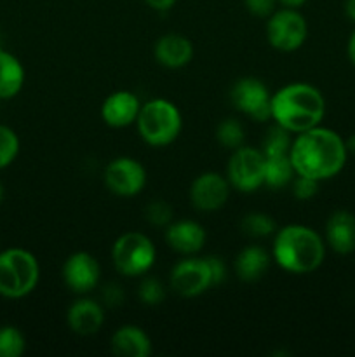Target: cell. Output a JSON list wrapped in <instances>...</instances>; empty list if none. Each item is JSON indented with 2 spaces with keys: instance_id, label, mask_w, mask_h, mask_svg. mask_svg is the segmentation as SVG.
Returning <instances> with one entry per match:
<instances>
[{
  "instance_id": "cell-8",
  "label": "cell",
  "mask_w": 355,
  "mask_h": 357,
  "mask_svg": "<svg viewBox=\"0 0 355 357\" xmlns=\"http://www.w3.org/2000/svg\"><path fill=\"white\" fill-rule=\"evenodd\" d=\"M230 185L239 192H254L265 185V155L253 146H239L233 150L226 167Z\"/></svg>"
},
{
  "instance_id": "cell-16",
  "label": "cell",
  "mask_w": 355,
  "mask_h": 357,
  "mask_svg": "<svg viewBox=\"0 0 355 357\" xmlns=\"http://www.w3.org/2000/svg\"><path fill=\"white\" fill-rule=\"evenodd\" d=\"M153 54L164 68H183L194 58V44L184 35L167 33L157 40Z\"/></svg>"
},
{
  "instance_id": "cell-24",
  "label": "cell",
  "mask_w": 355,
  "mask_h": 357,
  "mask_svg": "<svg viewBox=\"0 0 355 357\" xmlns=\"http://www.w3.org/2000/svg\"><path fill=\"white\" fill-rule=\"evenodd\" d=\"M242 232L249 237H268L275 232L274 218L267 213H249L242 220Z\"/></svg>"
},
{
  "instance_id": "cell-11",
  "label": "cell",
  "mask_w": 355,
  "mask_h": 357,
  "mask_svg": "<svg viewBox=\"0 0 355 357\" xmlns=\"http://www.w3.org/2000/svg\"><path fill=\"white\" fill-rule=\"evenodd\" d=\"M171 288L184 298H194L212 288V278L205 258H184L171 271Z\"/></svg>"
},
{
  "instance_id": "cell-14",
  "label": "cell",
  "mask_w": 355,
  "mask_h": 357,
  "mask_svg": "<svg viewBox=\"0 0 355 357\" xmlns=\"http://www.w3.org/2000/svg\"><path fill=\"white\" fill-rule=\"evenodd\" d=\"M141 110V101L131 91H115L101 105V117L110 128H127L134 124Z\"/></svg>"
},
{
  "instance_id": "cell-13",
  "label": "cell",
  "mask_w": 355,
  "mask_h": 357,
  "mask_svg": "<svg viewBox=\"0 0 355 357\" xmlns=\"http://www.w3.org/2000/svg\"><path fill=\"white\" fill-rule=\"evenodd\" d=\"M101 268L96 258L86 251H79L68 257L63 265L65 284L75 293H89L100 282Z\"/></svg>"
},
{
  "instance_id": "cell-9",
  "label": "cell",
  "mask_w": 355,
  "mask_h": 357,
  "mask_svg": "<svg viewBox=\"0 0 355 357\" xmlns=\"http://www.w3.org/2000/svg\"><path fill=\"white\" fill-rule=\"evenodd\" d=\"M233 107L253 121L265 122L271 119V94L265 82L256 77H244L230 91Z\"/></svg>"
},
{
  "instance_id": "cell-39",
  "label": "cell",
  "mask_w": 355,
  "mask_h": 357,
  "mask_svg": "<svg viewBox=\"0 0 355 357\" xmlns=\"http://www.w3.org/2000/svg\"><path fill=\"white\" fill-rule=\"evenodd\" d=\"M2 199H3V187L2 183H0V202H2Z\"/></svg>"
},
{
  "instance_id": "cell-12",
  "label": "cell",
  "mask_w": 355,
  "mask_h": 357,
  "mask_svg": "<svg viewBox=\"0 0 355 357\" xmlns=\"http://www.w3.org/2000/svg\"><path fill=\"white\" fill-rule=\"evenodd\" d=\"M228 178L214 171L202 173L194 180L190 187V201L195 209L204 213L218 211L226 204L230 195Z\"/></svg>"
},
{
  "instance_id": "cell-38",
  "label": "cell",
  "mask_w": 355,
  "mask_h": 357,
  "mask_svg": "<svg viewBox=\"0 0 355 357\" xmlns=\"http://www.w3.org/2000/svg\"><path fill=\"white\" fill-rule=\"evenodd\" d=\"M345 145H347V152H352L355 155V132L345 142Z\"/></svg>"
},
{
  "instance_id": "cell-27",
  "label": "cell",
  "mask_w": 355,
  "mask_h": 357,
  "mask_svg": "<svg viewBox=\"0 0 355 357\" xmlns=\"http://www.w3.org/2000/svg\"><path fill=\"white\" fill-rule=\"evenodd\" d=\"M19 152V138L7 126L0 124V171L14 162Z\"/></svg>"
},
{
  "instance_id": "cell-30",
  "label": "cell",
  "mask_w": 355,
  "mask_h": 357,
  "mask_svg": "<svg viewBox=\"0 0 355 357\" xmlns=\"http://www.w3.org/2000/svg\"><path fill=\"white\" fill-rule=\"evenodd\" d=\"M292 194L299 201H306V199H312L313 195L319 190V181L313 180V178L301 176V174H296L292 178Z\"/></svg>"
},
{
  "instance_id": "cell-17",
  "label": "cell",
  "mask_w": 355,
  "mask_h": 357,
  "mask_svg": "<svg viewBox=\"0 0 355 357\" xmlns=\"http://www.w3.org/2000/svg\"><path fill=\"white\" fill-rule=\"evenodd\" d=\"M166 243L176 253L195 255L204 248L205 230L200 223L191 222V220H180V222L169 223Z\"/></svg>"
},
{
  "instance_id": "cell-22",
  "label": "cell",
  "mask_w": 355,
  "mask_h": 357,
  "mask_svg": "<svg viewBox=\"0 0 355 357\" xmlns=\"http://www.w3.org/2000/svg\"><path fill=\"white\" fill-rule=\"evenodd\" d=\"M296 176L289 153L285 155H265V185L270 188H284Z\"/></svg>"
},
{
  "instance_id": "cell-18",
  "label": "cell",
  "mask_w": 355,
  "mask_h": 357,
  "mask_svg": "<svg viewBox=\"0 0 355 357\" xmlns=\"http://www.w3.org/2000/svg\"><path fill=\"white\" fill-rule=\"evenodd\" d=\"M326 239L331 250L338 255L355 251V216L348 211H336L326 225Z\"/></svg>"
},
{
  "instance_id": "cell-4",
  "label": "cell",
  "mask_w": 355,
  "mask_h": 357,
  "mask_svg": "<svg viewBox=\"0 0 355 357\" xmlns=\"http://www.w3.org/2000/svg\"><path fill=\"white\" fill-rule=\"evenodd\" d=\"M136 126L143 142L152 146H166L180 136L183 119L173 101L155 98L141 105Z\"/></svg>"
},
{
  "instance_id": "cell-15",
  "label": "cell",
  "mask_w": 355,
  "mask_h": 357,
  "mask_svg": "<svg viewBox=\"0 0 355 357\" xmlns=\"http://www.w3.org/2000/svg\"><path fill=\"white\" fill-rule=\"evenodd\" d=\"M66 321L73 333L89 337L97 333L104 323V310L97 302L90 298H80L70 305Z\"/></svg>"
},
{
  "instance_id": "cell-29",
  "label": "cell",
  "mask_w": 355,
  "mask_h": 357,
  "mask_svg": "<svg viewBox=\"0 0 355 357\" xmlns=\"http://www.w3.org/2000/svg\"><path fill=\"white\" fill-rule=\"evenodd\" d=\"M146 220L155 227H167L173 222V208L166 201H153L145 209Z\"/></svg>"
},
{
  "instance_id": "cell-6",
  "label": "cell",
  "mask_w": 355,
  "mask_h": 357,
  "mask_svg": "<svg viewBox=\"0 0 355 357\" xmlns=\"http://www.w3.org/2000/svg\"><path fill=\"white\" fill-rule=\"evenodd\" d=\"M157 258L152 239L141 232L122 234L111 248L115 268L125 278H138L153 267Z\"/></svg>"
},
{
  "instance_id": "cell-35",
  "label": "cell",
  "mask_w": 355,
  "mask_h": 357,
  "mask_svg": "<svg viewBox=\"0 0 355 357\" xmlns=\"http://www.w3.org/2000/svg\"><path fill=\"white\" fill-rule=\"evenodd\" d=\"M345 13L352 21H355V0H345Z\"/></svg>"
},
{
  "instance_id": "cell-5",
  "label": "cell",
  "mask_w": 355,
  "mask_h": 357,
  "mask_svg": "<svg viewBox=\"0 0 355 357\" xmlns=\"http://www.w3.org/2000/svg\"><path fill=\"white\" fill-rule=\"evenodd\" d=\"M40 267L30 251L10 248L0 253V295L23 298L38 284Z\"/></svg>"
},
{
  "instance_id": "cell-37",
  "label": "cell",
  "mask_w": 355,
  "mask_h": 357,
  "mask_svg": "<svg viewBox=\"0 0 355 357\" xmlns=\"http://www.w3.org/2000/svg\"><path fill=\"white\" fill-rule=\"evenodd\" d=\"M278 2L284 7H289V9H298V7H301L306 0H278Z\"/></svg>"
},
{
  "instance_id": "cell-7",
  "label": "cell",
  "mask_w": 355,
  "mask_h": 357,
  "mask_svg": "<svg viewBox=\"0 0 355 357\" xmlns=\"http://www.w3.org/2000/svg\"><path fill=\"white\" fill-rule=\"evenodd\" d=\"M308 35L306 20L296 9L284 7L268 16L267 38L274 49L292 52L301 47Z\"/></svg>"
},
{
  "instance_id": "cell-28",
  "label": "cell",
  "mask_w": 355,
  "mask_h": 357,
  "mask_svg": "<svg viewBox=\"0 0 355 357\" xmlns=\"http://www.w3.org/2000/svg\"><path fill=\"white\" fill-rule=\"evenodd\" d=\"M138 295H139V300H141L145 305H150V307L159 305V303H162L164 298H166V291H164L162 282L155 278L143 279V282L139 284Z\"/></svg>"
},
{
  "instance_id": "cell-36",
  "label": "cell",
  "mask_w": 355,
  "mask_h": 357,
  "mask_svg": "<svg viewBox=\"0 0 355 357\" xmlns=\"http://www.w3.org/2000/svg\"><path fill=\"white\" fill-rule=\"evenodd\" d=\"M348 58H350V61L355 66V31L352 33L350 40H348Z\"/></svg>"
},
{
  "instance_id": "cell-23",
  "label": "cell",
  "mask_w": 355,
  "mask_h": 357,
  "mask_svg": "<svg viewBox=\"0 0 355 357\" xmlns=\"http://www.w3.org/2000/svg\"><path fill=\"white\" fill-rule=\"evenodd\" d=\"M292 145L291 132L287 129L281 128L278 124H275L274 128L268 131V135L265 136L263 146H261V152L263 155H285L289 153Z\"/></svg>"
},
{
  "instance_id": "cell-10",
  "label": "cell",
  "mask_w": 355,
  "mask_h": 357,
  "mask_svg": "<svg viewBox=\"0 0 355 357\" xmlns=\"http://www.w3.org/2000/svg\"><path fill=\"white\" fill-rule=\"evenodd\" d=\"M104 185L118 197H134L145 188L146 169L139 160L118 157L106 166L103 174Z\"/></svg>"
},
{
  "instance_id": "cell-19",
  "label": "cell",
  "mask_w": 355,
  "mask_h": 357,
  "mask_svg": "<svg viewBox=\"0 0 355 357\" xmlns=\"http://www.w3.org/2000/svg\"><path fill=\"white\" fill-rule=\"evenodd\" d=\"M111 352L118 357H146L152 352V340L141 328L127 324L111 337Z\"/></svg>"
},
{
  "instance_id": "cell-21",
  "label": "cell",
  "mask_w": 355,
  "mask_h": 357,
  "mask_svg": "<svg viewBox=\"0 0 355 357\" xmlns=\"http://www.w3.org/2000/svg\"><path fill=\"white\" fill-rule=\"evenodd\" d=\"M24 84V68L19 59L0 49V100L14 98Z\"/></svg>"
},
{
  "instance_id": "cell-33",
  "label": "cell",
  "mask_w": 355,
  "mask_h": 357,
  "mask_svg": "<svg viewBox=\"0 0 355 357\" xmlns=\"http://www.w3.org/2000/svg\"><path fill=\"white\" fill-rule=\"evenodd\" d=\"M103 298H104V302H106V305H118V303L124 300V293L118 289V286L110 284L104 288Z\"/></svg>"
},
{
  "instance_id": "cell-31",
  "label": "cell",
  "mask_w": 355,
  "mask_h": 357,
  "mask_svg": "<svg viewBox=\"0 0 355 357\" xmlns=\"http://www.w3.org/2000/svg\"><path fill=\"white\" fill-rule=\"evenodd\" d=\"M247 10L258 17H268L275 13V2L277 0H244Z\"/></svg>"
},
{
  "instance_id": "cell-2",
  "label": "cell",
  "mask_w": 355,
  "mask_h": 357,
  "mask_svg": "<svg viewBox=\"0 0 355 357\" xmlns=\"http://www.w3.org/2000/svg\"><path fill=\"white\" fill-rule=\"evenodd\" d=\"M326 114L322 93L310 84L294 82L271 94V119L291 135L317 128Z\"/></svg>"
},
{
  "instance_id": "cell-34",
  "label": "cell",
  "mask_w": 355,
  "mask_h": 357,
  "mask_svg": "<svg viewBox=\"0 0 355 357\" xmlns=\"http://www.w3.org/2000/svg\"><path fill=\"white\" fill-rule=\"evenodd\" d=\"M176 2L178 0H145L146 6L155 10H169Z\"/></svg>"
},
{
  "instance_id": "cell-1",
  "label": "cell",
  "mask_w": 355,
  "mask_h": 357,
  "mask_svg": "<svg viewBox=\"0 0 355 357\" xmlns=\"http://www.w3.org/2000/svg\"><path fill=\"white\" fill-rule=\"evenodd\" d=\"M347 153L341 136L320 126L298 132L289 150L296 174L317 181L336 176L347 162Z\"/></svg>"
},
{
  "instance_id": "cell-3",
  "label": "cell",
  "mask_w": 355,
  "mask_h": 357,
  "mask_svg": "<svg viewBox=\"0 0 355 357\" xmlns=\"http://www.w3.org/2000/svg\"><path fill=\"white\" fill-rule=\"evenodd\" d=\"M326 246L319 234L305 225H287L275 234L274 258L291 274H310L322 265Z\"/></svg>"
},
{
  "instance_id": "cell-32",
  "label": "cell",
  "mask_w": 355,
  "mask_h": 357,
  "mask_svg": "<svg viewBox=\"0 0 355 357\" xmlns=\"http://www.w3.org/2000/svg\"><path fill=\"white\" fill-rule=\"evenodd\" d=\"M205 261L209 265V271H211V278H212V284L218 286L225 281L226 278V267L223 264L221 258L218 257H205Z\"/></svg>"
},
{
  "instance_id": "cell-20",
  "label": "cell",
  "mask_w": 355,
  "mask_h": 357,
  "mask_svg": "<svg viewBox=\"0 0 355 357\" xmlns=\"http://www.w3.org/2000/svg\"><path fill=\"white\" fill-rule=\"evenodd\" d=\"M270 267V255L260 246H247L237 255L235 272L239 279L254 282L263 278Z\"/></svg>"
},
{
  "instance_id": "cell-26",
  "label": "cell",
  "mask_w": 355,
  "mask_h": 357,
  "mask_svg": "<svg viewBox=\"0 0 355 357\" xmlns=\"http://www.w3.org/2000/svg\"><path fill=\"white\" fill-rule=\"evenodd\" d=\"M216 138L223 146L230 150H235L244 145V128L239 121L235 119H225L219 122L218 129H216Z\"/></svg>"
},
{
  "instance_id": "cell-25",
  "label": "cell",
  "mask_w": 355,
  "mask_h": 357,
  "mask_svg": "<svg viewBox=\"0 0 355 357\" xmlns=\"http://www.w3.org/2000/svg\"><path fill=\"white\" fill-rule=\"evenodd\" d=\"M26 347L23 333L14 326L0 328V357H19Z\"/></svg>"
}]
</instances>
